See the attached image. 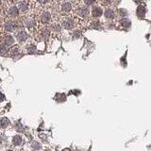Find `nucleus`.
<instances>
[{
  "instance_id": "obj_1",
  "label": "nucleus",
  "mask_w": 151,
  "mask_h": 151,
  "mask_svg": "<svg viewBox=\"0 0 151 151\" xmlns=\"http://www.w3.org/2000/svg\"><path fill=\"white\" fill-rule=\"evenodd\" d=\"M137 15H138L140 18H143L145 14V9L144 6H139L138 9H137Z\"/></svg>"
},
{
  "instance_id": "obj_2",
  "label": "nucleus",
  "mask_w": 151,
  "mask_h": 151,
  "mask_svg": "<svg viewBox=\"0 0 151 151\" xmlns=\"http://www.w3.org/2000/svg\"><path fill=\"white\" fill-rule=\"evenodd\" d=\"M92 14H93V17H99V16H101V14H102V9H101V8H98V7L93 8V12H92Z\"/></svg>"
},
{
  "instance_id": "obj_3",
  "label": "nucleus",
  "mask_w": 151,
  "mask_h": 151,
  "mask_svg": "<svg viewBox=\"0 0 151 151\" xmlns=\"http://www.w3.org/2000/svg\"><path fill=\"white\" fill-rule=\"evenodd\" d=\"M41 20L42 23H47L50 20V13L49 12H45L42 13V15L41 17Z\"/></svg>"
},
{
  "instance_id": "obj_4",
  "label": "nucleus",
  "mask_w": 151,
  "mask_h": 151,
  "mask_svg": "<svg viewBox=\"0 0 151 151\" xmlns=\"http://www.w3.org/2000/svg\"><path fill=\"white\" fill-rule=\"evenodd\" d=\"M27 33L25 31H21V32H19L18 33V35H17V39L19 41H26L27 40Z\"/></svg>"
},
{
  "instance_id": "obj_5",
  "label": "nucleus",
  "mask_w": 151,
  "mask_h": 151,
  "mask_svg": "<svg viewBox=\"0 0 151 151\" xmlns=\"http://www.w3.org/2000/svg\"><path fill=\"white\" fill-rule=\"evenodd\" d=\"M9 124V121L8 118H2V119L0 120V127H2V129L7 127Z\"/></svg>"
},
{
  "instance_id": "obj_6",
  "label": "nucleus",
  "mask_w": 151,
  "mask_h": 151,
  "mask_svg": "<svg viewBox=\"0 0 151 151\" xmlns=\"http://www.w3.org/2000/svg\"><path fill=\"white\" fill-rule=\"evenodd\" d=\"M9 14L11 16H12V17L17 16V15H18V9H17V8H16V7H12V8L9 9Z\"/></svg>"
},
{
  "instance_id": "obj_7",
  "label": "nucleus",
  "mask_w": 151,
  "mask_h": 151,
  "mask_svg": "<svg viewBox=\"0 0 151 151\" xmlns=\"http://www.w3.org/2000/svg\"><path fill=\"white\" fill-rule=\"evenodd\" d=\"M13 39H12V37L11 36H7V37H5V40H4V42H5V45L9 46V45H12L13 44Z\"/></svg>"
},
{
  "instance_id": "obj_8",
  "label": "nucleus",
  "mask_w": 151,
  "mask_h": 151,
  "mask_svg": "<svg viewBox=\"0 0 151 151\" xmlns=\"http://www.w3.org/2000/svg\"><path fill=\"white\" fill-rule=\"evenodd\" d=\"M22 143V138L20 136H14L12 139V144L14 145H19Z\"/></svg>"
},
{
  "instance_id": "obj_9",
  "label": "nucleus",
  "mask_w": 151,
  "mask_h": 151,
  "mask_svg": "<svg viewBox=\"0 0 151 151\" xmlns=\"http://www.w3.org/2000/svg\"><path fill=\"white\" fill-rule=\"evenodd\" d=\"M61 9L64 12H68L71 11V4L70 3H64L63 6H61Z\"/></svg>"
},
{
  "instance_id": "obj_10",
  "label": "nucleus",
  "mask_w": 151,
  "mask_h": 151,
  "mask_svg": "<svg viewBox=\"0 0 151 151\" xmlns=\"http://www.w3.org/2000/svg\"><path fill=\"white\" fill-rule=\"evenodd\" d=\"M73 25H74V23H73V21L72 20H66L64 23H63V26H64V27H66V28H68V29H71V28L73 27Z\"/></svg>"
},
{
  "instance_id": "obj_11",
  "label": "nucleus",
  "mask_w": 151,
  "mask_h": 151,
  "mask_svg": "<svg viewBox=\"0 0 151 151\" xmlns=\"http://www.w3.org/2000/svg\"><path fill=\"white\" fill-rule=\"evenodd\" d=\"M113 16H114V13H113V12L111 11V9H107V11L105 12V17L106 18L111 19V18H113Z\"/></svg>"
},
{
  "instance_id": "obj_12",
  "label": "nucleus",
  "mask_w": 151,
  "mask_h": 151,
  "mask_svg": "<svg viewBox=\"0 0 151 151\" xmlns=\"http://www.w3.org/2000/svg\"><path fill=\"white\" fill-rule=\"evenodd\" d=\"M14 27H15V25H14L12 22H9L7 25H6V30L12 31V30L14 29Z\"/></svg>"
},
{
  "instance_id": "obj_13",
  "label": "nucleus",
  "mask_w": 151,
  "mask_h": 151,
  "mask_svg": "<svg viewBox=\"0 0 151 151\" xmlns=\"http://www.w3.org/2000/svg\"><path fill=\"white\" fill-rule=\"evenodd\" d=\"M19 9H20L22 12H26L27 9V5L25 2H22L19 4Z\"/></svg>"
},
{
  "instance_id": "obj_14",
  "label": "nucleus",
  "mask_w": 151,
  "mask_h": 151,
  "mask_svg": "<svg viewBox=\"0 0 151 151\" xmlns=\"http://www.w3.org/2000/svg\"><path fill=\"white\" fill-rule=\"evenodd\" d=\"M121 24L123 26H124L125 27H129V21L127 20V19H123V20L121 21Z\"/></svg>"
},
{
  "instance_id": "obj_15",
  "label": "nucleus",
  "mask_w": 151,
  "mask_h": 151,
  "mask_svg": "<svg viewBox=\"0 0 151 151\" xmlns=\"http://www.w3.org/2000/svg\"><path fill=\"white\" fill-rule=\"evenodd\" d=\"M17 52H18V46H14V47H12L11 50H9V54L14 55L15 53H17Z\"/></svg>"
},
{
  "instance_id": "obj_16",
  "label": "nucleus",
  "mask_w": 151,
  "mask_h": 151,
  "mask_svg": "<svg viewBox=\"0 0 151 151\" xmlns=\"http://www.w3.org/2000/svg\"><path fill=\"white\" fill-rule=\"evenodd\" d=\"M88 13V11H87V9H80V11H79V14L80 15H82V16H85L86 14Z\"/></svg>"
},
{
  "instance_id": "obj_17",
  "label": "nucleus",
  "mask_w": 151,
  "mask_h": 151,
  "mask_svg": "<svg viewBox=\"0 0 151 151\" xmlns=\"http://www.w3.org/2000/svg\"><path fill=\"white\" fill-rule=\"evenodd\" d=\"M94 2H96V0H85V3H86L87 5H92Z\"/></svg>"
},
{
  "instance_id": "obj_18",
  "label": "nucleus",
  "mask_w": 151,
  "mask_h": 151,
  "mask_svg": "<svg viewBox=\"0 0 151 151\" xmlns=\"http://www.w3.org/2000/svg\"><path fill=\"white\" fill-rule=\"evenodd\" d=\"M28 47H29V48H28V51H29V52H32L33 50H35V46L34 45H29Z\"/></svg>"
},
{
  "instance_id": "obj_19",
  "label": "nucleus",
  "mask_w": 151,
  "mask_h": 151,
  "mask_svg": "<svg viewBox=\"0 0 151 151\" xmlns=\"http://www.w3.org/2000/svg\"><path fill=\"white\" fill-rule=\"evenodd\" d=\"M4 99H5V96H4V94H3L2 93H0V102L3 101Z\"/></svg>"
},
{
  "instance_id": "obj_20",
  "label": "nucleus",
  "mask_w": 151,
  "mask_h": 151,
  "mask_svg": "<svg viewBox=\"0 0 151 151\" xmlns=\"http://www.w3.org/2000/svg\"><path fill=\"white\" fill-rule=\"evenodd\" d=\"M40 3H42V4H45V3H46V2H48L49 0H38Z\"/></svg>"
},
{
  "instance_id": "obj_21",
  "label": "nucleus",
  "mask_w": 151,
  "mask_h": 151,
  "mask_svg": "<svg viewBox=\"0 0 151 151\" xmlns=\"http://www.w3.org/2000/svg\"><path fill=\"white\" fill-rule=\"evenodd\" d=\"M134 1H135L136 3H138V4H139V3H141V2H142V0H134Z\"/></svg>"
},
{
  "instance_id": "obj_22",
  "label": "nucleus",
  "mask_w": 151,
  "mask_h": 151,
  "mask_svg": "<svg viewBox=\"0 0 151 151\" xmlns=\"http://www.w3.org/2000/svg\"><path fill=\"white\" fill-rule=\"evenodd\" d=\"M63 151H70V149H67V148H66V149H64V150H63Z\"/></svg>"
},
{
  "instance_id": "obj_23",
  "label": "nucleus",
  "mask_w": 151,
  "mask_h": 151,
  "mask_svg": "<svg viewBox=\"0 0 151 151\" xmlns=\"http://www.w3.org/2000/svg\"><path fill=\"white\" fill-rule=\"evenodd\" d=\"M9 1H12V2H15V1H17V0H9Z\"/></svg>"
},
{
  "instance_id": "obj_24",
  "label": "nucleus",
  "mask_w": 151,
  "mask_h": 151,
  "mask_svg": "<svg viewBox=\"0 0 151 151\" xmlns=\"http://www.w3.org/2000/svg\"><path fill=\"white\" fill-rule=\"evenodd\" d=\"M0 4H1V0H0Z\"/></svg>"
},
{
  "instance_id": "obj_25",
  "label": "nucleus",
  "mask_w": 151,
  "mask_h": 151,
  "mask_svg": "<svg viewBox=\"0 0 151 151\" xmlns=\"http://www.w3.org/2000/svg\"><path fill=\"white\" fill-rule=\"evenodd\" d=\"M8 151H12V150H8Z\"/></svg>"
}]
</instances>
